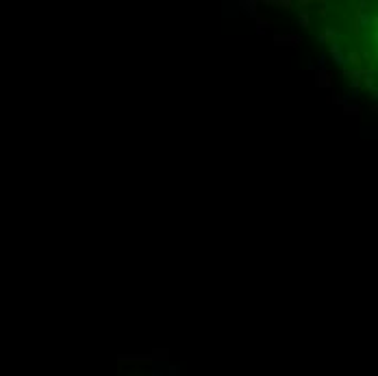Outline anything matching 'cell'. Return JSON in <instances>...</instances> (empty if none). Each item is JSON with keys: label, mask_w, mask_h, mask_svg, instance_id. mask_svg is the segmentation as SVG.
Listing matches in <instances>:
<instances>
[{"label": "cell", "mask_w": 378, "mask_h": 376, "mask_svg": "<svg viewBox=\"0 0 378 376\" xmlns=\"http://www.w3.org/2000/svg\"><path fill=\"white\" fill-rule=\"evenodd\" d=\"M274 44H276V46H300L302 44V35H298V33H289V35L276 33V35H274Z\"/></svg>", "instance_id": "6da1fadb"}, {"label": "cell", "mask_w": 378, "mask_h": 376, "mask_svg": "<svg viewBox=\"0 0 378 376\" xmlns=\"http://www.w3.org/2000/svg\"><path fill=\"white\" fill-rule=\"evenodd\" d=\"M370 22H372V16L370 13H365V11H354V20H352V29H354V33H359L361 29H367L370 26Z\"/></svg>", "instance_id": "7a4b0ae2"}, {"label": "cell", "mask_w": 378, "mask_h": 376, "mask_svg": "<svg viewBox=\"0 0 378 376\" xmlns=\"http://www.w3.org/2000/svg\"><path fill=\"white\" fill-rule=\"evenodd\" d=\"M339 37H342V33H339L335 26H326L324 33L317 35V41H320V44H333V41H337Z\"/></svg>", "instance_id": "3957f363"}, {"label": "cell", "mask_w": 378, "mask_h": 376, "mask_svg": "<svg viewBox=\"0 0 378 376\" xmlns=\"http://www.w3.org/2000/svg\"><path fill=\"white\" fill-rule=\"evenodd\" d=\"M259 0H239L237 2V7H241V11L246 13L248 18H256L259 16V11H256V7H259Z\"/></svg>", "instance_id": "277c9868"}, {"label": "cell", "mask_w": 378, "mask_h": 376, "mask_svg": "<svg viewBox=\"0 0 378 376\" xmlns=\"http://www.w3.org/2000/svg\"><path fill=\"white\" fill-rule=\"evenodd\" d=\"M315 85L317 87L333 85V74H330V70H315Z\"/></svg>", "instance_id": "5b68a950"}, {"label": "cell", "mask_w": 378, "mask_h": 376, "mask_svg": "<svg viewBox=\"0 0 378 376\" xmlns=\"http://www.w3.org/2000/svg\"><path fill=\"white\" fill-rule=\"evenodd\" d=\"M298 26H300V29H309V26H311V13H309V9L298 7Z\"/></svg>", "instance_id": "8992f818"}, {"label": "cell", "mask_w": 378, "mask_h": 376, "mask_svg": "<svg viewBox=\"0 0 378 376\" xmlns=\"http://www.w3.org/2000/svg\"><path fill=\"white\" fill-rule=\"evenodd\" d=\"M346 66L361 68V54H359L357 50H352V53H348V54H346Z\"/></svg>", "instance_id": "52a82bcc"}, {"label": "cell", "mask_w": 378, "mask_h": 376, "mask_svg": "<svg viewBox=\"0 0 378 376\" xmlns=\"http://www.w3.org/2000/svg\"><path fill=\"white\" fill-rule=\"evenodd\" d=\"M254 20H256V35H263L265 29H268L270 24H272V22H270L268 18H263V16H256Z\"/></svg>", "instance_id": "ba28073f"}, {"label": "cell", "mask_w": 378, "mask_h": 376, "mask_svg": "<svg viewBox=\"0 0 378 376\" xmlns=\"http://www.w3.org/2000/svg\"><path fill=\"white\" fill-rule=\"evenodd\" d=\"M343 72H346L352 81H363V76H365V70L363 68H350V70H343Z\"/></svg>", "instance_id": "9c48e42d"}, {"label": "cell", "mask_w": 378, "mask_h": 376, "mask_svg": "<svg viewBox=\"0 0 378 376\" xmlns=\"http://www.w3.org/2000/svg\"><path fill=\"white\" fill-rule=\"evenodd\" d=\"M342 107H343V113H346V115H361V109H359L357 103H346Z\"/></svg>", "instance_id": "30bf717a"}, {"label": "cell", "mask_w": 378, "mask_h": 376, "mask_svg": "<svg viewBox=\"0 0 378 376\" xmlns=\"http://www.w3.org/2000/svg\"><path fill=\"white\" fill-rule=\"evenodd\" d=\"M363 137H376V126H363Z\"/></svg>", "instance_id": "8fae6325"}, {"label": "cell", "mask_w": 378, "mask_h": 376, "mask_svg": "<svg viewBox=\"0 0 378 376\" xmlns=\"http://www.w3.org/2000/svg\"><path fill=\"white\" fill-rule=\"evenodd\" d=\"M333 103H335V105H346V103H343V98H342V96H337V94L333 96Z\"/></svg>", "instance_id": "7c38bea8"}]
</instances>
